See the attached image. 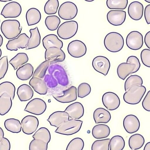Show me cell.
Masks as SVG:
<instances>
[{
    "label": "cell",
    "instance_id": "obj_1",
    "mask_svg": "<svg viewBox=\"0 0 150 150\" xmlns=\"http://www.w3.org/2000/svg\"><path fill=\"white\" fill-rule=\"evenodd\" d=\"M104 44L106 49L112 52L120 51L124 45V40L122 36L116 32H111L105 36Z\"/></svg>",
    "mask_w": 150,
    "mask_h": 150
},
{
    "label": "cell",
    "instance_id": "obj_2",
    "mask_svg": "<svg viewBox=\"0 0 150 150\" xmlns=\"http://www.w3.org/2000/svg\"><path fill=\"white\" fill-rule=\"evenodd\" d=\"M22 27L16 20H7L4 21L1 26V31L5 37L9 40L17 37L21 32Z\"/></svg>",
    "mask_w": 150,
    "mask_h": 150
},
{
    "label": "cell",
    "instance_id": "obj_3",
    "mask_svg": "<svg viewBox=\"0 0 150 150\" xmlns=\"http://www.w3.org/2000/svg\"><path fill=\"white\" fill-rule=\"evenodd\" d=\"M146 91V88L144 86H133L124 94V100L129 104H137L141 101Z\"/></svg>",
    "mask_w": 150,
    "mask_h": 150
},
{
    "label": "cell",
    "instance_id": "obj_4",
    "mask_svg": "<svg viewBox=\"0 0 150 150\" xmlns=\"http://www.w3.org/2000/svg\"><path fill=\"white\" fill-rule=\"evenodd\" d=\"M83 122V121L78 120H69L57 127L55 132L67 135H72L80 130Z\"/></svg>",
    "mask_w": 150,
    "mask_h": 150
},
{
    "label": "cell",
    "instance_id": "obj_5",
    "mask_svg": "<svg viewBox=\"0 0 150 150\" xmlns=\"http://www.w3.org/2000/svg\"><path fill=\"white\" fill-rule=\"evenodd\" d=\"M78 28L77 23L74 21L65 22L58 27L57 35L61 38L67 40L74 37L76 33Z\"/></svg>",
    "mask_w": 150,
    "mask_h": 150
},
{
    "label": "cell",
    "instance_id": "obj_6",
    "mask_svg": "<svg viewBox=\"0 0 150 150\" xmlns=\"http://www.w3.org/2000/svg\"><path fill=\"white\" fill-rule=\"evenodd\" d=\"M78 13L76 5L71 1H66L62 3L58 11V14L62 19L69 20L75 17Z\"/></svg>",
    "mask_w": 150,
    "mask_h": 150
},
{
    "label": "cell",
    "instance_id": "obj_7",
    "mask_svg": "<svg viewBox=\"0 0 150 150\" xmlns=\"http://www.w3.org/2000/svg\"><path fill=\"white\" fill-rule=\"evenodd\" d=\"M49 74L52 75L57 80L58 83L62 86H65L69 83V80L66 72L64 68L58 64H52L48 68Z\"/></svg>",
    "mask_w": 150,
    "mask_h": 150
},
{
    "label": "cell",
    "instance_id": "obj_8",
    "mask_svg": "<svg viewBox=\"0 0 150 150\" xmlns=\"http://www.w3.org/2000/svg\"><path fill=\"white\" fill-rule=\"evenodd\" d=\"M45 57V60L48 61L50 65H52L63 61L65 58V54L61 49L51 47L46 50Z\"/></svg>",
    "mask_w": 150,
    "mask_h": 150
},
{
    "label": "cell",
    "instance_id": "obj_9",
    "mask_svg": "<svg viewBox=\"0 0 150 150\" xmlns=\"http://www.w3.org/2000/svg\"><path fill=\"white\" fill-rule=\"evenodd\" d=\"M46 108V103L43 100L36 98L27 103L24 110L34 115H40L45 112Z\"/></svg>",
    "mask_w": 150,
    "mask_h": 150
},
{
    "label": "cell",
    "instance_id": "obj_10",
    "mask_svg": "<svg viewBox=\"0 0 150 150\" xmlns=\"http://www.w3.org/2000/svg\"><path fill=\"white\" fill-rule=\"evenodd\" d=\"M126 44L130 49L137 50L141 49L143 44V36L137 31H133L127 35L126 40Z\"/></svg>",
    "mask_w": 150,
    "mask_h": 150
},
{
    "label": "cell",
    "instance_id": "obj_11",
    "mask_svg": "<svg viewBox=\"0 0 150 150\" xmlns=\"http://www.w3.org/2000/svg\"><path fill=\"white\" fill-rule=\"evenodd\" d=\"M69 54L75 58H80L86 53L87 48L85 44L79 40H75L70 42L68 46Z\"/></svg>",
    "mask_w": 150,
    "mask_h": 150
},
{
    "label": "cell",
    "instance_id": "obj_12",
    "mask_svg": "<svg viewBox=\"0 0 150 150\" xmlns=\"http://www.w3.org/2000/svg\"><path fill=\"white\" fill-rule=\"evenodd\" d=\"M23 132L27 134H31L35 132L39 125V121L36 117L28 115L25 117L21 122Z\"/></svg>",
    "mask_w": 150,
    "mask_h": 150
},
{
    "label": "cell",
    "instance_id": "obj_13",
    "mask_svg": "<svg viewBox=\"0 0 150 150\" xmlns=\"http://www.w3.org/2000/svg\"><path fill=\"white\" fill-rule=\"evenodd\" d=\"M92 65L95 70L106 76L110 69V64L109 60L107 57L99 56L93 59Z\"/></svg>",
    "mask_w": 150,
    "mask_h": 150
},
{
    "label": "cell",
    "instance_id": "obj_14",
    "mask_svg": "<svg viewBox=\"0 0 150 150\" xmlns=\"http://www.w3.org/2000/svg\"><path fill=\"white\" fill-rule=\"evenodd\" d=\"M21 11V7L20 4L16 1H12L5 5L1 15L6 18H16L20 15Z\"/></svg>",
    "mask_w": 150,
    "mask_h": 150
},
{
    "label": "cell",
    "instance_id": "obj_15",
    "mask_svg": "<svg viewBox=\"0 0 150 150\" xmlns=\"http://www.w3.org/2000/svg\"><path fill=\"white\" fill-rule=\"evenodd\" d=\"M102 101L103 105L109 110L117 109L120 104V100L118 96L114 93L108 92L103 95Z\"/></svg>",
    "mask_w": 150,
    "mask_h": 150
},
{
    "label": "cell",
    "instance_id": "obj_16",
    "mask_svg": "<svg viewBox=\"0 0 150 150\" xmlns=\"http://www.w3.org/2000/svg\"><path fill=\"white\" fill-rule=\"evenodd\" d=\"M29 38L25 33L20 35L17 38L9 40L6 45L7 50L11 51H17L18 48H26Z\"/></svg>",
    "mask_w": 150,
    "mask_h": 150
},
{
    "label": "cell",
    "instance_id": "obj_17",
    "mask_svg": "<svg viewBox=\"0 0 150 150\" xmlns=\"http://www.w3.org/2000/svg\"><path fill=\"white\" fill-rule=\"evenodd\" d=\"M126 18V12L123 10H111L107 15L108 22L114 26H119L125 21Z\"/></svg>",
    "mask_w": 150,
    "mask_h": 150
},
{
    "label": "cell",
    "instance_id": "obj_18",
    "mask_svg": "<svg viewBox=\"0 0 150 150\" xmlns=\"http://www.w3.org/2000/svg\"><path fill=\"white\" fill-rule=\"evenodd\" d=\"M123 125L125 131L129 134L136 132L139 129L140 123L138 118L133 115H129L125 117Z\"/></svg>",
    "mask_w": 150,
    "mask_h": 150
},
{
    "label": "cell",
    "instance_id": "obj_19",
    "mask_svg": "<svg viewBox=\"0 0 150 150\" xmlns=\"http://www.w3.org/2000/svg\"><path fill=\"white\" fill-rule=\"evenodd\" d=\"M144 11L143 5L138 1L132 2L129 4L128 8V13L131 19L138 21L142 17Z\"/></svg>",
    "mask_w": 150,
    "mask_h": 150
},
{
    "label": "cell",
    "instance_id": "obj_20",
    "mask_svg": "<svg viewBox=\"0 0 150 150\" xmlns=\"http://www.w3.org/2000/svg\"><path fill=\"white\" fill-rule=\"evenodd\" d=\"M64 111L68 113L72 119L78 120L83 116L84 109L81 103L76 102L68 106Z\"/></svg>",
    "mask_w": 150,
    "mask_h": 150
},
{
    "label": "cell",
    "instance_id": "obj_21",
    "mask_svg": "<svg viewBox=\"0 0 150 150\" xmlns=\"http://www.w3.org/2000/svg\"><path fill=\"white\" fill-rule=\"evenodd\" d=\"M67 113L62 111H57L52 113L47 120L53 126L58 127L64 122L69 120Z\"/></svg>",
    "mask_w": 150,
    "mask_h": 150
},
{
    "label": "cell",
    "instance_id": "obj_22",
    "mask_svg": "<svg viewBox=\"0 0 150 150\" xmlns=\"http://www.w3.org/2000/svg\"><path fill=\"white\" fill-rule=\"evenodd\" d=\"M63 95L61 96H54L53 97L58 102L62 103H69L75 100L77 98V89L74 86L62 92Z\"/></svg>",
    "mask_w": 150,
    "mask_h": 150
},
{
    "label": "cell",
    "instance_id": "obj_23",
    "mask_svg": "<svg viewBox=\"0 0 150 150\" xmlns=\"http://www.w3.org/2000/svg\"><path fill=\"white\" fill-rule=\"evenodd\" d=\"M93 118L96 124L107 123L110 120L111 116L108 110L104 108H99L94 111Z\"/></svg>",
    "mask_w": 150,
    "mask_h": 150
},
{
    "label": "cell",
    "instance_id": "obj_24",
    "mask_svg": "<svg viewBox=\"0 0 150 150\" xmlns=\"http://www.w3.org/2000/svg\"><path fill=\"white\" fill-rule=\"evenodd\" d=\"M44 48L46 50L51 47H56L61 49L63 46V43L55 35L50 34L45 36L42 40Z\"/></svg>",
    "mask_w": 150,
    "mask_h": 150
},
{
    "label": "cell",
    "instance_id": "obj_25",
    "mask_svg": "<svg viewBox=\"0 0 150 150\" xmlns=\"http://www.w3.org/2000/svg\"><path fill=\"white\" fill-rule=\"evenodd\" d=\"M29 85L36 92L40 95H45L47 92L48 87L42 79L32 77L29 82Z\"/></svg>",
    "mask_w": 150,
    "mask_h": 150
},
{
    "label": "cell",
    "instance_id": "obj_26",
    "mask_svg": "<svg viewBox=\"0 0 150 150\" xmlns=\"http://www.w3.org/2000/svg\"><path fill=\"white\" fill-rule=\"evenodd\" d=\"M92 133L93 137L96 139L105 138L110 133V129L107 125L99 124L95 125L93 128Z\"/></svg>",
    "mask_w": 150,
    "mask_h": 150
},
{
    "label": "cell",
    "instance_id": "obj_27",
    "mask_svg": "<svg viewBox=\"0 0 150 150\" xmlns=\"http://www.w3.org/2000/svg\"><path fill=\"white\" fill-rule=\"evenodd\" d=\"M33 70V66L30 63H27L18 68L16 72V75L20 80H27L32 76Z\"/></svg>",
    "mask_w": 150,
    "mask_h": 150
},
{
    "label": "cell",
    "instance_id": "obj_28",
    "mask_svg": "<svg viewBox=\"0 0 150 150\" xmlns=\"http://www.w3.org/2000/svg\"><path fill=\"white\" fill-rule=\"evenodd\" d=\"M134 64L126 62L121 63L117 68V73L119 77L124 80L129 74H133L135 69Z\"/></svg>",
    "mask_w": 150,
    "mask_h": 150
},
{
    "label": "cell",
    "instance_id": "obj_29",
    "mask_svg": "<svg viewBox=\"0 0 150 150\" xmlns=\"http://www.w3.org/2000/svg\"><path fill=\"white\" fill-rule=\"evenodd\" d=\"M33 91L30 86L23 84L18 88L17 94L21 101H26L31 99L33 95Z\"/></svg>",
    "mask_w": 150,
    "mask_h": 150
},
{
    "label": "cell",
    "instance_id": "obj_30",
    "mask_svg": "<svg viewBox=\"0 0 150 150\" xmlns=\"http://www.w3.org/2000/svg\"><path fill=\"white\" fill-rule=\"evenodd\" d=\"M30 36L29 38L26 50L38 47L40 43L41 36L38 27L30 30Z\"/></svg>",
    "mask_w": 150,
    "mask_h": 150
},
{
    "label": "cell",
    "instance_id": "obj_31",
    "mask_svg": "<svg viewBox=\"0 0 150 150\" xmlns=\"http://www.w3.org/2000/svg\"><path fill=\"white\" fill-rule=\"evenodd\" d=\"M41 18V14L37 9L32 8L29 9L26 14V18L28 26L35 25L38 23Z\"/></svg>",
    "mask_w": 150,
    "mask_h": 150
},
{
    "label": "cell",
    "instance_id": "obj_32",
    "mask_svg": "<svg viewBox=\"0 0 150 150\" xmlns=\"http://www.w3.org/2000/svg\"><path fill=\"white\" fill-rule=\"evenodd\" d=\"M12 105V99L6 93H4L0 96V115H4L8 113Z\"/></svg>",
    "mask_w": 150,
    "mask_h": 150
},
{
    "label": "cell",
    "instance_id": "obj_33",
    "mask_svg": "<svg viewBox=\"0 0 150 150\" xmlns=\"http://www.w3.org/2000/svg\"><path fill=\"white\" fill-rule=\"evenodd\" d=\"M145 142L143 137L139 134L132 135L129 137L128 143L130 148L132 150H136L142 147Z\"/></svg>",
    "mask_w": 150,
    "mask_h": 150
},
{
    "label": "cell",
    "instance_id": "obj_34",
    "mask_svg": "<svg viewBox=\"0 0 150 150\" xmlns=\"http://www.w3.org/2000/svg\"><path fill=\"white\" fill-rule=\"evenodd\" d=\"M5 128L8 131L13 133H18L21 130V124L17 119L11 118L6 120L4 122Z\"/></svg>",
    "mask_w": 150,
    "mask_h": 150
},
{
    "label": "cell",
    "instance_id": "obj_35",
    "mask_svg": "<svg viewBox=\"0 0 150 150\" xmlns=\"http://www.w3.org/2000/svg\"><path fill=\"white\" fill-rule=\"evenodd\" d=\"M28 60V57L25 53L20 52L18 53L9 62L16 70L23 64L27 63Z\"/></svg>",
    "mask_w": 150,
    "mask_h": 150
},
{
    "label": "cell",
    "instance_id": "obj_36",
    "mask_svg": "<svg viewBox=\"0 0 150 150\" xmlns=\"http://www.w3.org/2000/svg\"><path fill=\"white\" fill-rule=\"evenodd\" d=\"M34 139L42 140L47 144L51 140V134L49 131L45 127L40 128L32 136Z\"/></svg>",
    "mask_w": 150,
    "mask_h": 150
},
{
    "label": "cell",
    "instance_id": "obj_37",
    "mask_svg": "<svg viewBox=\"0 0 150 150\" xmlns=\"http://www.w3.org/2000/svg\"><path fill=\"white\" fill-rule=\"evenodd\" d=\"M125 143L123 138L120 135H115L111 138L109 142L110 150H122Z\"/></svg>",
    "mask_w": 150,
    "mask_h": 150
},
{
    "label": "cell",
    "instance_id": "obj_38",
    "mask_svg": "<svg viewBox=\"0 0 150 150\" xmlns=\"http://www.w3.org/2000/svg\"><path fill=\"white\" fill-rule=\"evenodd\" d=\"M15 92V87L12 83L5 81L0 84V96L4 93H6L13 100L14 97Z\"/></svg>",
    "mask_w": 150,
    "mask_h": 150
},
{
    "label": "cell",
    "instance_id": "obj_39",
    "mask_svg": "<svg viewBox=\"0 0 150 150\" xmlns=\"http://www.w3.org/2000/svg\"><path fill=\"white\" fill-rule=\"evenodd\" d=\"M59 18L56 15L47 16L45 20V24L47 29L50 31H54L58 28L60 23Z\"/></svg>",
    "mask_w": 150,
    "mask_h": 150
},
{
    "label": "cell",
    "instance_id": "obj_40",
    "mask_svg": "<svg viewBox=\"0 0 150 150\" xmlns=\"http://www.w3.org/2000/svg\"><path fill=\"white\" fill-rule=\"evenodd\" d=\"M143 83V80L139 76L137 75H131L125 82V90L126 92L132 86L135 85L141 86Z\"/></svg>",
    "mask_w": 150,
    "mask_h": 150
},
{
    "label": "cell",
    "instance_id": "obj_41",
    "mask_svg": "<svg viewBox=\"0 0 150 150\" xmlns=\"http://www.w3.org/2000/svg\"><path fill=\"white\" fill-rule=\"evenodd\" d=\"M127 0H107L106 5L110 9H124L127 5Z\"/></svg>",
    "mask_w": 150,
    "mask_h": 150
},
{
    "label": "cell",
    "instance_id": "obj_42",
    "mask_svg": "<svg viewBox=\"0 0 150 150\" xmlns=\"http://www.w3.org/2000/svg\"><path fill=\"white\" fill-rule=\"evenodd\" d=\"M50 65L49 62L45 60L42 62L35 70L33 77H37L40 79L44 78Z\"/></svg>",
    "mask_w": 150,
    "mask_h": 150
},
{
    "label": "cell",
    "instance_id": "obj_43",
    "mask_svg": "<svg viewBox=\"0 0 150 150\" xmlns=\"http://www.w3.org/2000/svg\"><path fill=\"white\" fill-rule=\"evenodd\" d=\"M59 6L58 0H49L45 3L44 7L45 12L48 15L54 14L56 13Z\"/></svg>",
    "mask_w": 150,
    "mask_h": 150
},
{
    "label": "cell",
    "instance_id": "obj_44",
    "mask_svg": "<svg viewBox=\"0 0 150 150\" xmlns=\"http://www.w3.org/2000/svg\"><path fill=\"white\" fill-rule=\"evenodd\" d=\"M110 140L106 139L95 141L91 146V150H109Z\"/></svg>",
    "mask_w": 150,
    "mask_h": 150
},
{
    "label": "cell",
    "instance_id": "obj_45",
    "mask_svg": "<svg viewBox=\"0 0 150 150\" xmlns=\"http://www.w3.org/2000/svg\"><path fill=\"white\" fill-rule=\"evenodd\" d=\"M84 142L81 138L76 137L71 140L69 143L66 150H82Z\"/></svg>",
    "mask_w": 150,
    "mask_h": 150
},
{
    "label": "cell",
    "instance_id": "obj_46",
    "mask_svg": "<svg viewBox=\"0 0 150 150\" xmlns=\"http://www.w3.org/2000/svg\"><path fill=\"white\" fill-rule=\"evenodd\" d=\"M48 144L41 140H32L29 145V150H47Z\"/></svg>",
    "mask_w": 150,
    "mask_h": 150
},
{
    "label": "cell",
    "instance_id": "obj_47",
    "mask_svg": "<svg viewBox=\"0 0 150 150\" xmlns=\"http://www.w3.org/2000/svg\"><path fill=\"white\" fill-rule=\"evenodd\" d=\"M91 91V88L90 85L86 83H81L78 87V96L83 98L88 95Z\"/></svg>",
    "mask_w": 150,
    "mask_h": 150
},
{
    "label": "cell",
    "instance_id": "obj_48",
    "mask_svg": "<svg viewBox=\"0 0 150 150\" xmlns=\"http://www.w3.org/2000/svg\"><path fill=\"white\" fill-rule=\"evenodd\" d=\"M8 68V57L7 56H4L0 59V80L4 77Z\"/></svg>",
    "mask_w": 150,
    "mask_h": 150
},
{
    "label": "cell",
    "instance_id": "obj_49",
    "mask_svg": "<svg viewBox=\"0 0 150 150\" xmlns=\"http://www.w3.org/2000/svg\"><path fill=\"white\" fill-rule=\"evenodd\" d=\"M141 61L145 66L150 67V50L147 49H143L140 54Z\"/></svg>",
    "mask_w": 150,
    "mask_h": 150
},
{
    "label": "cell",
    "instance_id": "obj_50",
    "mask_svg": "<svg viewBox=\"0 0 150 150\" xmlns=\"http://www.w3.org/2000/svg\"><path fill=\"white\" fill-rule=\"evenodd\" d=\"M44 81L47 86L50 88H53L56 87L58 84L56 79L50 74L45 75L44 77Z\"/></svg>",
    "mask_w": 150,
    "mask_h": 150
},
{
    "label": "cell",
    "instance_id": "obj_51",
    "mask_svg": "<svg viewBox=\"0 0 150 150\" xmlns=\"http://www.w3.org/2000/svg\"><path fill=\"white\" fill-rule=\"evenodd\" d=\"M126 63L134 64L135 66L133 73L137 71L140 67V63L139 59L135 56H131L127 58Z\"/></svg>",
    "mask_w": 150,
    "mask_h": 150
},
{
    "label": "cell",
    "instance_id": "obj_52",
    "mask_svg": "<svg viewBox=\"0 0 150 150\" xmlns=\"http://www.w3.org/2000/svg\"><path fill=\"white\" fill-rule=\"evenodd\" d=\"M142 105L143 108L146 111H150V91H149L147 93L144 98Z\"/></svg>",
    "mask_w": 150,
    "mask_h": 150
},
{
    "label": "cell",
    "instance_id": "obj_53",
    "mask_svg": "<svg viewBox=\"0 0 150 150\" xmlns=\"http://www.w3.org/2000/svg\"><path fill=\"white\" fill-rule=\"evenodd\" d=\"M11 144L9 140L4 137L0 142V150H10Z\"/></svg>",
    "mask_w": 150,
    "mask_h": 150
},
{
    "label": "cell",
    "instance_id": "obj_54",
    "mask_svg": "<svg viewBox=\"0 0 150 150\" xmlns=\"http://www.w3.org/2000/svg\"><path fill=\"white\" fill-rule=\"evenodd\" d=\"M144 16L147 23L149 24L150 23V4L146 6L144 11Z\"/></svg>",
    "mask_w": 150,
    "mask_h": 150
},
{
    "label": "cell",
    "instance_id": "obj_55",
    "mask_svg": "<svg viewBox=\"0 0 150 150\" xmlns=\"http://www.w3.org/2000/svg\"><path fill=\"white\" fill-rule=\"evenodd\" d=\"M145 43L147 47L150 49V31H149L146 34L144 39Z\"/></svg>",
    "mask_w": 150,
    "mask_h": 150
},
{
    "label": "cell",
    "instance_id": "obj_56",
    "mask_svg": "<svg viewBox=\"0 0 150 150\" xmlns=\"http://www.w3.org/2000/svg\"><path fill=\"white\" fill-rule=\"evenodd\" d=\"M4 133L3 129L0 127V142L4 138Z\"/></svg>",
    "mask_w": 150,
    "mask_h": 150
},
{
    "label": "cell",
    "instance_id": "obj_57",
    "mask_svg": "<svg viewBox=\"0 0 150 150\" xmlns=\"http://www.w3.org/2000/svg\"><path fill=\"white\" fill-rule=\"evenodd\" d=\"M144 150H150V142H147L144 146Z\"/></svg>",
    "mask_w": 150,
    "mask_h": 150
},
{
    "label": "cell",
    "instance_id": "obj_58",
    "mask_svg": "<svg viewBox=\"0 0 150 150\" xmlns=\"http://www.w3.org/2000/svg\"><path fill=\"white\" fill-rule=\"evenodd\" d=\"M3 43V38L0 34V47L1 46Z\"/></svg>",
    "mask_w": 150,
    "mask_h": 150
},
{
    "label": "cell",
    "instance_id": "obj_59",
    "mask_svg": "<svg viewBox=\"0 0 150 150\" xmlns=\"http://www.w3.org/2000/svg\"><path fill=\"white\" fill-rule=\"evenodd\" d=\"M11 0H0V1H1V2H8V1H11Z\"/></svg>",
    "mask_w": 150,
    "mask_h": 150
},
{
    "label": "cell",
    "instance_id": "obj_60",
    "mask_svg": "<svg viewBox=\"0 0 150 150\" xmlns=\"http://www.w3.org/2000/svg\"><path fill=\"white\" fill-rule=\"evenodd\" d=\"M85 1L88 2H92L94 1V0H85Z\"/></svg>",
    "mask_w": 150,
    "mask_h": 150
},
{
    "label": "cell",
    "instance_id": "obj_61",
    "mask_svg": "<svg viewBox=\"0 0 150 150\" xmlns=\"http://www.w3.org/2000/svg\"><path fill=\"white\" fill-rule=\"evenodd\" d=\"M144 1L147 3H150V0H145Z\"/></svg>",
    "mask_w": 150,
    "mask_h": 150
},
{
    "label": "cell",
    "instance_id": "obj_62",
    "mask_svg": "<svg viewBox=\"0 0 150 150\" xmlns=\"http://www.w3.org/2000/svg\"><path fill=\"white\" fill-rule=\"evenodd\" d=\"M2 54V52L1 49L0 48V58Z\"/></svg>",
    "mask_w": 150,
    "mask_h": 150
},
{
    "label": "cell",
    "instance_id": "obj_63",
    "mask_svg": "<svg viewBox=\"0 0 150 150\" xmlns=\"http://www.w3.org/2000/svg\"></svg>",
    "mask_w": 150,
    "mask_h": 150
}]
</instances>
